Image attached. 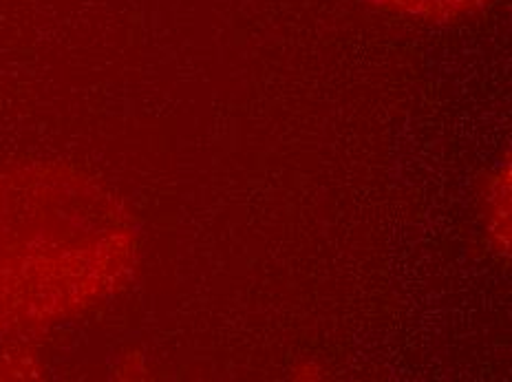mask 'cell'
I'll return each instance as SVG.
<instances>
[{"instance_id":"cell-1","label":"cell","mask_w":512,"mask_h":382,"mask_svg":"<svg viewBox=\"0 0 512 382\" xmlns=\"http://www.w3.org/2000/svg\"><path fill=\"white\" fill-rule=\"evenodd\" d=\"M131 263L126 219L87 177L60 166L0 173V332L87 310Z\"/></svg>"},{"instance_id":"cell-2","label":"cell","mask_w":512,"mask_h":382,"mask_svg":"<svg viewBox=\"0 0 512 382\" xmlns=\"http://www.w3.org/2000/svg\"><path fill=\"white\" fill-rule=\"evenodd\" d=\"M389 12L422 20H455L471 16L495 0H371Z\"/></svg>"}]
</instances>
